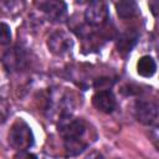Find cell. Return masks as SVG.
Listing matches in <instances>:
<instances>
[{"label": "cell", "instance_id": "6da1fadb", "mask_svg": "<svg viewBox=\"0 0 159 159\" xmlns=\"http://www.w3.org/2000/svg\"><path fill=\"white\" fill-rule=\"evenodd\" d=\"M58 128L65 142V149L68 155H78L87 148L88 143L84 139L87 125L84 120L72 118L71 116H63L60 119Z\"/></svg>", "mask_w": 159, "mask_h": 159}, {"label": "cell", "instance_id": "7a4b0ae2", "mask_svg": "<svg viewBox=\"0 0 159 159\" xmlns=\"http://www.w3.org/2000/svg\"><path fill=\"white\" fill-rule=\"evenodd\" d=\"M9 144L17 152H25L34 144V133L24 119L12 123L9 132Z\"/></svg>", "mask_w": 159, "mask_h": 159}, {"label": "cell", "instance_id": "3957f363", "mask_svg": "<svg viewBox=\"0 0 159 159\" xmlns=\"http://www.w3.org/2000/svg\"><path fill=\"white\" fill-rule=\"evenodd\" d=\"M47 46L52 53H55L57 56H62V55L68 53L72 50L73 40L68 32H66L63 30H56L48 36Z\"/></svg>", "mask_w": 159, "mask_h": 159}, {"label": "cell", "instance_id": "277c9868", "mask_svg": "<svg viewBox=\"0 0 159 159\" xmlns=\"http://www.w3.org/2000/svg\"><path fill=\"white\" fill-rule=\"evenodd\" d=\"M134 112H135L137 120L143 124L152 125V124H155L158 120V107L154 102L137 101Z\"/></svg>", "mask_w": 159, "mask_h": 159}, {"label": "cell", "instance_id": "5b68a950", "mask_svg": "<svg viewBox=\"0 0 159 159\" xmlns=\"http://www.w3.org/2000/svg\"><path fill=\"white\" fill-rule=\"evenodd\" d=\"M84 19L89 25L93 26L104 24L108 19L107 4L103 1H92L84 11Z\"/></svg>", "mask_w": 159, "mask_h": 159}, {"label": "cell", "instance_id": "8992f818", "mask_svg": "<svg viewBox=\"0 0 159 159\" xmlns=\"http://www.w3.org/2000/svg\"><path fill=\"white\" fill-rule=\"evenodd\" d=\"M92 102H93V106L103 113H112L117 107L116 97L109 89L98 91L93 96Z\"/></svg>", "mask_w": 159, "mask_h": 159}, {"label": "cell", "instance_id": "52a82bcc", "mask_svg": "<svg viewBox=\"0 0 159 159\" xmlns=\"http://www.w3.org/2000/svg\"><path fill=\"white\" fill-rule=\"evenodd\" d=\"M40 9L52 20L58 21L65 17L67 6L62 1H42L39 4Z\"/></svg>", "mask_w": 159, "mask_h": 159}, {"label": "cell", "instance_id": "ba28073f", "mask_svg": "<svg viewBox=\"0 0 159 159\" xmlns=\"http://www.w3.org/2000/svg\"><path fill=\"white\" fill-rule=\"evenodd\" d=\"M25 62H26L25 53L21 51V48L17 47L7 51L4 56V63L9 70H20L24 67Z\"/></svg>", "mask_w": 159, "mask_h": 159}, {"label": "cell", "instance_id": "9c48e42d", "mask_svg": "<svg viewBox=\"0 0 159 159\" xmlns=\"http://www.w3.org/2000/svg\"><path fill=\"white\" fill-rule=\"evenodd\" d=\"M137 40H138V34L135 31H127V32L122 34L117 41L118 52L122 55L129 53L130 50L133 48V46L135 45Z\"/></svg>", "mask_w": 159, "mask_h": 159}, {"label": "cell", "instance_id": "30bf717a", "mask_svg": "<svg viewBox=\"0 0 159 159\" xmlns=\"http://www.w3.org/2000/svg\"><path fill=\"white\" fill-rule=\"evenodd\" d=\"M157 71V63L150 56H142L137 62V72L143 77H152Z\"/></svg>", "mask_w": 159, "mask_h": 159}, {"label": "cell", "instance_id": "8fae6325", "mask_svg": "<svg viewBox=\"0 0 159 159\" xmlns=\"http://www.w3.org/2000/svg\"><path fill=\"white\" fill-rule=\"evenodd\" d=\"M116 10L117 14L123 17V19H128V17H134L139 14V7L137 5V2L134 1H119L116 4Z\"/></svg>", "mask_w": 159, "mask_h": 159}, {"label": "cell", "instance_id": "7c38bea8", "mask_svg": "<svg viewBox=\"0 0 159 159\" xmlns=\"http://www.w3.org/2000/svg\"><path fill=\"white\" fill-rule=\"evenodd\" d=\"M11 41L10 26L5 22H0V45H7Z\"/></svg>", "mask_w": 159, "mask_h": 159}, {"label": "cell", "instance_id": "4fadbf2b", "mask_svg": "<svg viewBox=\"0 0 159 159\" xmlns=\"http://www.w3.org/2000/svg\"><path fill=\"white\" fill-rule=\"evenodd\" d=\"M10 116V104L9 102L0 97V124H2Z\"/></svg>", "mask_w": 159, "mask_h": 159}, {"label": "cell", "instance_id": "5bb4252c", "mask_svg": "<svg viewBox=\"0 0 159 159\" xmlns=\"http://www.w3.org/2000/svg\"><path fill=\"white\" fill-rule=\"evenodd\" d=\"M15 159H39L35 154L32 153H29V152H19L16 155H15Z\"/></svg>", "mask_w": 159, "mask_h": 159}, {"label": "cell", "instance_id": "9a60e30c", "mask_svg": "<svg viewBox=\"0 0 159 159\" xmlns=\"http://www.w3.org/2000/svg\"><path fill=\"white\" fill-rule=\"evenodd\" d=\"M158 5H159V4H158V1H153V2H149V6L153 9L152 11H153V14H154V15H157V9H158Z\"/></svg>", "mask_w": 159, "mask_h": 159}]
</instances>
